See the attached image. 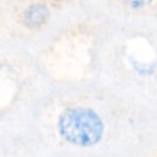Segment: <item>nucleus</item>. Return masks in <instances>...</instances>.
<instances>
[{
  "mask_svg": "<svg viewBox=\"0 0 157 157\" xmlns=\"http://www.w3.org/2000/svg\"><path fill=\"white\" fill-rule=\"evenodd\" d=\"M59 132L69 142L90 146L101 140L103 123L91 109L72 108L59 118Z\"/></svg>",
  "mask_w": 157,
  "mask_h": 157,
  "instance_id": "f257e3e1",
  "label": "nucleus"
},
{
  "mask_svg": "<svg viewBox=\"0 0 157 157\" xmlns=\"http://www.w3.org/2000/svg\"><path fill=\"white\" fill-rule=\"evenodd\" d=\"M25 18V23L29 27V28H37L40 27L48 18V10L45 6L39 5V4H34L31 5L23 15Z\"/></svg>",
  "mask_w": 157,
  "mask_h": 157,
  "instance_id": "f03ea898",
  "label": "nucleus"
},
{
  "mask_svg": "<svg viewBox=\"0 0 157 157\" xmlns=\"http://www.w3.org/2000/svg\"><path fill=\"white\" fill-rule=\"evenodd\" d=\"M126 1H129V2H131V4H134V5H141V4L146 2L147 0H126Z\"/></svg>",
  "mask_w": 157,
  "mask_h": 157,
  "instance_id": "7ed1b4c3",
  "label": "nucleus"
}]
</instances>
